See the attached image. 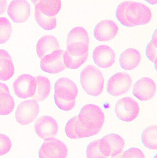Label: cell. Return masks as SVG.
Listing matches in <instances>:
<instances>
[{"instance_id": "7a4b0ae2", "label": "cell", "mask_w": 157, "mask_h": 158, "mask_svg": "<svg viewBox=\"0 0 157 158\" xmlns=\"http://www.w3.org/2000/svg\"><path fill=\"white\" fill-rule=\"evenodd\" d=\"M77 116L80 124L89 133L90 136L98 134L104 123V114L96 105H85Z\"/></svg>"}, {"instance_id": "9a60e30c", "label": "cell", "mask_w": 157, "mask_h": 158, "mask_svg": "<svg viewBox=\"0 0 157 158\" xmlns=\"http://www.w3.org/2000/svg\"><path fill=\"white\" fill-rule=\"evenodd\" d=\"M119 28L115 22L110 19H105L98 23L94 31V37L100 42H108L114 39Z\"/></svg>"}, {"instance_id": "1f68e13d", "label": "cell", "mask_w": 157, "mask_h": 158, "mask_svg": "<svg viewBox=\"0 0 157 158\" xmlns=\"http://www.w3.org/2000/svg\"><path fill=\"white\" fill-rule=\"evenodd\" d=\"M12 146L10 138L6 135L0 133V156L8 153L12 148Z\"/></svg>"}, {"instance_id": "603a6c76", "label": "cell", "mask_w": 157, "mask_h": 158, "mask_svg": "<svg viewBox=\"0 0 157 158\" xmlns=\"http://www.w3.org/2000/svg\"><path fill=\"white\" fill-rule=\"evenodd\" d=\"M36 80V89L35 93L32 96V100L40 102L45 100L51 89V85L48 78L43 76L35 77Z\"/></svg>"}, {"instance_id": "cb8c5ba5", "label": "cell", "mask_w": 157, "mask_h": 158, "mask_svg": "<svg viewBox=\"0 0 157 158\" xmlns=\"http://www.w3.org/2000/svg\"><path fill=\"white\" fill-rule=\"evenodd\" d=\"M89 36L88 33L84 28L77 27L72 29L67 36V45L75 43H80L89 45Z\"/></svg>"}, {"instance_id": "4dcf8cb0", "label": "cell", "mask_w": 157, "mask_h": 158, "mask_svg": "<svg viewBox=\"0 0 157 158\" xmlns=\"http://www.w3.org/2000/svg\"><path fill=\"white\" fill-rule=\"evenodd\" d=\"M157 40L152 39L147 45L146 49V55L147 58L155 64L157 63Z\"/></svg>"}, {"instance_id": "5b68a950", "label": "cell", "mask_w": 157, "mask_h": 158, "mask_svg": "<svg viewBox=\"0 0 157 158\" xmlns=\"http://www.w3.org/2000/svg\"><path fill=\"white\" fill-rule=\"evenodd\" d=\"M125 144V140L121 136L117 134L110 133L100 139L99 148L105 158H114L122 153Z\"/></svg>"}, {"instance_id": "4316f807", "label": "cell", "mask_w": 157, "mask_h": 158, "mask_svg": "<svg viewBox=\"0 0 157 158\" xmlns=\"http://www.w3.org/2000/svg\"><path fill=\"white\" fill-rule=\"evenodd\" d=\"M15 102L10 93L3 92L0 93V115L9 114L14 110Z\"/></svg>"}, {"instance_id": "ac0fdd59", "label": "cell", "mask_w": 157, "mask_h": 158, "mask_svg": "<svg viewBox=\"0 0 157 158\" xmlns=\"http://www.w3.org/2000/svg\"><path fill=\"white\" fill-rule=\"evenodd\" d=\"M141 60V55L137 49L129 48L123 51L119 57V64L124 70L128 71L136 68Z\"/></svg>"}, {"instance_id": "5bb4252c", "label": "cell", "mask_w": 157, "mask_h": 158, "mask_svg": "<svg viewBox=\"0 0 157 158\" xmlns=\"http://www.w3.org/2000/svg\"><path fill=\"white\" fill-rule=\"evenodd\" d=\"M156 90L155 83L148 77H143L136 81L133 87V94L142 101L151 100Z\"/></svg>"}, {"instance_id": "d6986e66", "label": "cell", "mask_w": 157, "mask_h": 158, "mask_svg": "<svg viewBox=\"0 0 157 158\" xmlns=\"http://www.w3.org/2000/svg\"><path fill=\"white\" fill-rule=\"evenodd\" d=\"M66 135L71 139H80L90 137L89 133L81 125L78 116L70 118L65 127Z\"/></svg>"}, {"instance_id": "4fadbf2b", "label": "cell", "mask_w": 157, "mask_h": 158, "mask_svg": "<svg viewBox=\"0 0 157 158\" xmlns=\"http://www.w3.org/2000/svg\"><path fill=\"white\" fill-rule=\"evenodd\" d=\"M31 6L26 0H13L7 9L11 19L17 24L26 22L30 16Z\"/></svg>"}, {"instance_id": "44dd1931", "label": "cell", "mask_w": 157, "mask_h": 158, "mask_svg": "<svg viewBox=\"0 0 157 158\" xmlns=\"http://www.w3.org/2000/svg\"><path fill=\"white\" fill-rule=\"evenodd\" d=\"M35 7L44 15L49 17L56 16L62 6L61 0H31Z\"/></svg>"}, {"instance_id": "52a82bcc", "label": "cell", "mask_w": 157, "mask_h": 158, "mask_svg": "<svg viewBox=\"0 0 157 158\" xmlns=\"http://www.w3.org/2000/svg\"><path fill=\"white\" fill-rule=\"evenodd\" d=\"M40 111L39 104L35 100H27L22 102L18 106L15 113L17 122L26 126L33 122L38 116Z\"/></svg>"}, {"instance_id": "9c48e42d", "label": "cell", "mask_w": 157, "mask_h": 158, "mask_svg": "<svg viewBox=\"0 0 157 158\" xmlns=\"http://www.w3.org/2000/svg\"><path fill=\"white\" fill-rule=\"evenodd\" d=\"M68 154V148L62 141L56 138L45 140L39 151V157L41 158H66Z\"/></svg>"}, {"instance_id": "30bf717a", "label": "cell", "mask_w": 157, "mask_h": 158, "mask_svg": "<svg viewBox=\"0 0 157 158\" xmlns=\"http://www.w3.org/2000/svg\"><path fill=\"white\" fill-rule=\"evenodd\" d=\"M64 50L57 49L41 59L40 67L43 72L56 74L66 68L64 60Z\"/></svg>"}, {"instance_id": "ffe728a7", "label": "cell", "mask_w": 157, "mask_h": 158, "mask_svg": "<svg viewBox=\"0 0 157 158\" xmlns=\"http://www.w3.org/2000/svg\"><path fill=\"white\" fill-rule=\"evenodd\" d=\"M14 71L11 56L4 49H0V80H9L14 75Z\"/></svg>"}, {"instance_id": "f1b7e54d", "label": "cell", "mask_w": 157, "mask_h": 158, "mask_svg": "<svg viewBox=\"0 0 157 158\" xmlns=\"http://www.w3.org/2000/svg\"><path fill=\"white\" fill-rule=\"evenodd\" d=\"M12 26L7 19L0 18V44L6 43L11 36Z\"/></svg>"}, {"instance_id": "2e32d148", "label": "cell", "mask_w": 157, "mask_h": 158, "mask_svg": "<svg viewBox=\"0 0 157 158\" xmlns=\"http://www.w3.org/2000/svg\"><path fill=\"white\" fill-rule=\"evenodd\" d=\"M93 59L95 64L102 68H107L114 63V51L108 46L101 45L96 47L93 52Z\"/></svg>"}, {"instance_id": "7402d4cb", "label": "cell", "mask_w": 157, "mask_h": 158, "mask_svg": "<svg viewBox=\"0 0 157 158\" xmlns=\"http://www.w3.org/2000/svg\"><path fill=\"white\" fill-rule=\"evenodd\" d=\"M78 92V89L74 82L67 77H61L55 83V93L76 98Z\"/></svg>"}, {"instance_id": "8fae6325", "label": "cell", "mask_w": 157, "mask_h": 158, "mask_svg": "<svg viewBox=\"0 0 157 158\" xmlns=\"http://www.w3.org/2000/svg\"><path fill=\"white\" fill-rule=\"evenodd\" d=\"M13 88L18 97L22 99L31 97L36 89L35 77L27 74L21 75L14 82Z\"/></svg>"}, {"instance_id": "836d02e7", "label": "cell", "mask_w": 157, "mask_h": 158, "mask_svg": "<svg viewBox=\"0 0 157 158\" xmlns=\"http://www.w3.org/2000/svg\"><path fill=\"white\" fill-rule=\"evenodd\" d=\"M7 3L6 0H0V15L6 11Z\"/></svg>"}, {"instance_id": "7c38bea8", "label": "cell", "mask_w": 157, "mask_h": 158, "mask_svg": "<svg viewBox=\"0 0 157 158\" xmlns=\"http://www.w3.org/2000/svg\"><path fill=\"white\" fill-rule=\"evenodd\" d=\"M35 131L38 136L44 140L54 138L58 131L56 120L49 116L39 117L35 123Z\"/></svg>"}, {"instance_id": "e0dca14e", "label": "cell", "mask_w": 157, "mask_h": 158, "mask_svg": "<svg viewBox=\"0 0 157 158\" xmlns=\"http://www.w3.org/2000/svg\"><path fill=\"white\" fill-rule=\"evenodd\" d=\"M59 49H60L59 43L56 37L52 35L42 36L36 44V53L40 59Z\"/></svg>"}, {"instance_id": "8992f818", "label": "cell", "mask_w": 157, "mask_h": 158, "mask_svg": "<svg viewBox=\"0 0 157 158\" xmlns=\"http://www.w3.org/2000/svg\"><path fill=\"white\" fill-rule=\"evenodd\" d=\"M140 112L138 103L133 98L126 97L118 100L115 106V112L118 119L130 122L136 118Z\"/></svg>"}, {"instance_id": "d590c367", "label": "cell", "mask_w": 157, "mask_h": 158, "mask_svg": "<svg viewBox=\"0 0 157 158\" xmlns=\"http://www.w3.org/2000/svg\"><path fill=\"white\" fill-rule=\"evenodd\" d=\"M144 1L151 5H156L157 3V0H144Z\"/></svg>"}, {"instance_id": "ba28073f", "label": "cell", "mask_w": 157, "mask_h": 158, "mask_svg": "<svg viewBox=\"0 0 157 158\" xmlns=\"http://www.w3.org/2000/svg\"><path fill=\"white\" fill-rule=\"evenodd\" d=\"M132 84L131 77L129 74L125 72H119L109 78L106 89L109 95L118 96L127 93Z\"/></svg>"}, {"instance_id": "f546056e", "label": "cell", "mask_w": 157, "mask_h": 158, "mask_svg": "<svg viewBox=\"0 0 157 158\" xmlns=\"http://www.w3.org/2000/svg\"><path fill=\"white\" fill-rule=\"evenodd\" d=\"M100 141V139L94 140L88 145L87 148V157L105 158L99 148Z\"/></svg>"}, {"instance_id": "6da1fadb", "label": "cell", "mask_w": 157, "mask_h": 158, "mask_svg": "<svg viewBox=\"0 0 157 158\" xmlns=\"http://www.w3.org/2000/svg\"><path fill=\"white\" fill-rule=\"evenodd\" d=\"M116 17L123 26L135 27L149 23L152 14L150 8L144 4L133 1H124L118 5Z\"/></svg>"}, {"instance_id": "d6a6232c", "label": "cell", "mask_w": 157, "mask_h": 158, "mask_svg": "<svg viewBox=\"0 0 157 158\" xmlns=\"http://www.w3.org/2000/svg\"><path fill=\"white\" fill-rule=\"evenodd\" d=\"M118 157L121 158H145L142 150L139 148H132L125 151L122 155Z\"/></svg>"}, {"instance_id": "3957f363", "label": "cell", "mask_w": 157, "mask_h": 158, "mask_svg": "<svg viewBox=\"0 0 157 158\" xmlns=\"http://www.w3.org/2000/svg\"><path fill=\"white\" fill-rule=\"evenodd\" d=\"M80 81L82 88L90 96H99L103 91L104 78L101 71L94 65L89 64L83 69Z\"/></svg>"}, {"instance_id": "83f0119b", "label": "cell", "mask_w": 157, "mask_h": 158, "mask_svg": "<svg viewBox=\"0 0 157 158\" xmlns=\"http://www.w3.org/2000/svg\"><path fill=\"white\" fill-rule=\"evenodd\" d=\"M54 100L57 106L63 111H70L75 105L76 98L64 96L55 92Z\"/></svg>"}, {"instance_id": "277c9868", "label": "cell", "mask_w": 157, "mask_h": 158, "mask_svg": "<svg viewBox=\"0 0 157 158\" xmlns=\"http://www.w3.org/2000/svg\"><path fill=\"white\" fill-rule=\"evenodd\" d=\"M89 45L80 43L67 45V49L64 53V60L66 68L76 69L87 60Z\"/></svg>"}, {"instance_id": "e575fe53", "label": "cell", "mask_w": 157, "mask_h": 158, "mask_svg": "<svg viewBox=\"0 0 157 158\" xmlns=\"http://www.w3.org/2000/svg\"><path fill=\"white\" fill-rule=\"evenodd\" d=\"M3 92L10 93L8 87L6 85L3 84V83L0 82V93H2Z\"/></svg>"}, {"instance_id": "484cf974", "label": "cell", "mask_w": 157, "mask_h": 158, "mask_svg": "<svg viewBox=\"0 0 157 158\" xmlns=\"http://www.w3.org/2000/svg\"><path fill=\"white\" fill-rule=\"evenodd\" d=\"M35 18L37 24L45 30H52L56 27V16H48L43 14L36 7L35 8Z\"/></svg>"}, {"instance_id": "d4e9b609", "label": "cell", "mask_w": 157, "mask_h": 158, "mask_svg": "<svg viewBox=\"0 0 157 158\" xmlns=\"http://www.w3.org/2000/svg\"><path fill=\"white\" fill-rule=\"evenodd\" d=\"M142 143L145 147L152 150L157 148V127L151 125L147 127L142 134Z\"/></svg>"}]
</instances>
